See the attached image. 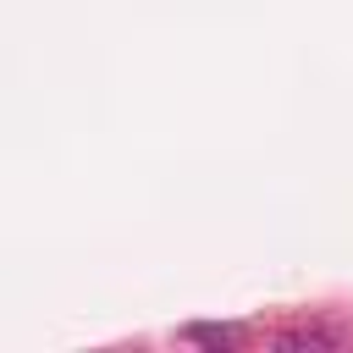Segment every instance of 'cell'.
I'll use <instances>...</instances> for the list:
<instances>
[{"instance_id": "obj_2", "label": "cell", "mask_w": 353, "mask_h": 353, "mask_svg": "<svg viewBox=\"0 0 353 353\" xmlns=\"http://www.w3.org/2000/svg\"><path fill=\"white\" fill-rule=\"evenodd\" d=\"M188 342H199V347H237L243 342V331L237 325H188Z\"/></svg>"}, {"instance_id": "obj_1", "label": "cell", "mask_w": 353, "mask_h": 353, "mask_svg": "<svg viewBox=\"0 0 353 353\" xmlns=\"http://www.w3.org/2000/svg\"><path fill=\"white\" fill-rule=\"evenodd\" d=\"M276 347L281 353H331V347H342V331L336 325H287V331H276Z\"/></svg>"}]
</instances>
